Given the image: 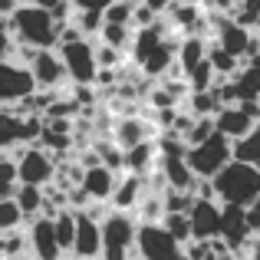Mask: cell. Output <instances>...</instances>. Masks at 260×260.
I'll list each match as a JSON object with an SVG mask.
<instances>
[{
  "label": "cell",
  "instance_id": "cell-30",
  "mask_svg": "<svg viewBox=\"0 0 260 260\" xmlns=\"http://www.w3.org/2000/svg\"><path fill=\"white\" fill-rule=\"evenodd\" d=\"M70 20H73V23H76L79 30L86 33V37H95V33L102 30V23H106V13L95 10V7H76Z\"/></svg>",
  "mask_w": 260,
  "mask_h": 260
},
{
  "label": "cell",
  "instance_id": "cell-8",
  "mask_svg": "<svg viewBox=\"0 0 260 260\" xmlns=\"http://www.w3.org/2000/svg\"><path fill=\"white\" fill-rule=\"evenodd\" d=\"M17 175H20V181L46 184L56 175V158H53V152H46L40 145H20L17 148Z\"/></svg>",
  "mask_w": 260,
  "mask_h": 260
},
{
  "label": "cell",
  "instance_id": "cell-2",
  "mask_svg": "<svg viewBox=\"0 0 260 260\" xmlns=\"http://www.w3.org/2000/svg\"><path fill=\"white\" fill-rule=\"evenodd\" d=\"M214 188L221 204H254L260 198V165L231 158L214 175Z\"/></svg>",
  "mask_w": 260,
  "mask_h": 260
},
{
  "label": "cell",
  "instance_id": "cell-14",
  "mask_svg": "<svg viewBox=\"0 0 260 260\" xmlns=\"http://www.w3.org/2000/svg\"><path fill=\"white\" fill-rule=\"evenodd\" d=\"M73 257H102V221L86 211H76V241Z\"/></svg>",
  "mask_w": 260,
  "mask_h": 260
},
{
  "label": "cell",
  "instance_id": "cell-4",
  "mask_svg": "<svg viewBox=\"0 0 260 260\" xmlns=\"http://www.w3.org/2000/svg\"><path fill=\"white\" fill-rule=\"evenodd\" d=\"M184 158H188V165L194 168L198 178H214L231 158H234V142L224 132H214L204 142H198V145H188V155H184Z\"/></svg>",
  "mask_w": 260,
  "mask_h": 260
},
{
  "label": "cell",
  "instance_id": "cell-33",
  "mask_svg": "<svg viewBox=\"0 0 260 260\" xmlns=\"http://www.w3.org/2000/svg\"><path fill=\"white\" fill-rule=\"evenodd\" d=\"M217 125H214V115H194V122H191V128L184 132V139H188V145H198V142H204L208 135H214Z\"/></svg>",
  "mask_w": 260,
  "mask_h": 260
},
{
  "label": "cell",
  "instance_id": "cell-9",
  "mask_svg": "<svg viewBox=\"0 0 260 260\" xmlns=\"http://www.w3.org/2000/svg\"><path fill=\"white\" fill-rule=\"evenodd\" d=\"M33 89H37V79H33L30 66L17 63L10 56L0 59V106H10V102L23 99Z\"/></svg>",
  "mask_w": 260,
  "mask_h": 260
},
{
  "label": "cell",
  "instance_id": "cell-38",
  "mask_svg": "<svg viewBox=\"0 0 260 260\" xmlns=\"http://www.w3.org/2000/svg\"><path fill=\"white\" fill-rule=\"evenodd\" d=\"M161 13H155L148 4H142V0H135V13H132V26H148V23H155Z\"/></svg>",
  "mask_w": 260,
  "mask_h": 260
},
{
  "label": "cell",
  "instance_id": "cell-7",
  "mask_svg": "<svg viewBox=\"0 0 260 260\" xmlns=\"http://www.w3.org/2000/svg\"><path fill=\"white\" fill-rule=\"evenodd\" d=\"M43 128V115H20L10 106H0V148H20L26 142L40 139Z\"/></svg>",
  "mask_w": 260,
  "mask_h": 260
},
{
  "label": "cell",
  "instance_id": "cell-36",
  "mask_svg": "<svg viewBox=\"0 0 260 260\" xmlns=\"http://www.w3.org/2000/svg\"><path fill=\"white\" fill-rule=\"evenodd\" d=\"M106 20L109 23H132V13H135V0H112L106 7Z\"/></svg>",
  "mask_w": 260,
  "mask_h": 260
},
{
  "label": "cell",
  "instance_id": "cell-5",
  "mask_svg": "<svg viewBox=\"0 0 260 260\" xmlns=\"http://www.w3.org/2000/svg\"><path fill=\"white\" fill-rule=\"evenodd\" d=\"M135 254L145 260H175V257H184V244L161 221H139Z\"/></svg>",
  "mask_w": 260,
  "mask_h": 260
},
{
  "label": "cell",
  "instance_id": "cell-6",
  "mask_svg": "<svg viewBox=\"0 0 260 260\" xmlns=\"http://www.w3.org/2000/svg\"><path fill=\"white\" fill-rule=\"evenodd\" d=\"M56 50H59V56H63V63H66L70 83H76V86H95V76H99V59H95V46L89 43V37L66 40V43H59Z\"/></svg>",
  "mask_w": 260,
  "mask_h": 260
},
{
  "label": "cell",
  "instance_id": "cell-17",
  "mask_svg": "<svg viewBox=\"0 0 260 260\" xmlns=\"http://www.w3.org/2000/svg\"><path fill=\"white\" fill-rule=\"evenodd\" d=\"M158 168L168 178V188H184V191H194V168L188 165L184 155H158Z\"/></svg>",
  "mask_w": 260,
  "mask_h": 260
},
{
  "label": "cell",
  "instance_id": "cell-35",
  "mask_svg": "<svg viewBox=\"0 0 260 260\" xmlns=\"http://www.w3.org/2000/svg\"><path fill=\"white\" fill-rule=\"evenodd\" d=\"M234 20L250 30L260 26V0H237V10H234Z\"/></svg>",
  "mask_w": 260,
  "mask_h": 260
},
{
  "label": "cell",
  "instance_id": "cell-37",
  "mask_svg": "<svg viewBox=\"0 0 260 260\" xmlns=\"http://www.w3.org/2000/svg\"><path fill=\"white\" fill-rule=\"evenodd\" d=\"M95 59H99V66H109V70H112V66L122 59V50L112 46V43H99L95 46Z\"/></svg>",
  "mask_w": 260,
  "mask_h": 260
},
{
  "label": "cell",
  "instance_id": "cell-27",
  "mask_svg": "<svg viewBox=\"0 0 260 260\" xmlns=\"http://www.w3.org/2000/svg\"><path fill=\"white\" fill-rule=\"evenodd\" d=\"M26 224L23 208L17 204V198H0V234H10V231H20Z\"/></svg>",
  "mask_w": 260,
  "mask_h": 260
},
{
  "label": "cell",
  "instance_id": "cell-40",
  "mask_svg": "<svg viewBox=\"0 0 260 260\" xmlns=\"http://www.w3.org/2000/svg\"><path fill=\"white\" fill-rule=\"evenodd\" d=\"M112 0H73V7H95V10H106Z\"/></svg>",
  "mask_w": 260,
  "mask_h": 260
},
{
  "label": "cell",
  "instance_id": "cell-12",
  "mask_svg": "<svg viewBox=\"0 0 260 260\" xmlns=\"http://www.w3.org/2000/svg\"><path fill=\"white\" fill-rule=\"evenodd\" d=\"M250 234H254V228L247 221V204H221V237L231 244L234 254H241Z\"/></svg>",
  "mask_w": 260,
  "mask_h": 260
},
{
  "label": "cell",
  "instance_id": "cell-18",
  "mask_svg": "<svg viewBox=\"0 0 260 260\" xmlns=\"http://www.w3.org/2000/svg\"><path fill=\"white\" fill-rule=\"evenodd\" d=\"M155 165H158V142L145 139V142H139V145L125 148V172L148 175Z\"/></svg>",
  "mask_w": 260,
  "mask_h": 260
},
{
  "label": "cell",
  "instance_id": "cell-21",
  "mask_svg": "<svg viewBox=\"0 0 260 260\" xmlns=\"http://www.w3.org/2000/svg\"><path fill=\"white\" fill-rule=\"evenodd\" d=\"M231 79H234V89H237V102L241 99H260V66L244 63Z\"/></svg>",
  "mask_w": 260,
  "mask_h": 260
},
{
  "label": "cell",
  "instance_id": "cell-24",
  "mask_svg": "<svg viewBox=\"0 0 260 260\" xmlns=\"http://www.w3.org/2000/svg\"><path fill=\"white\" fill-rule=\"evenodd\" d=\"M208 59H211V66H214L217 76H234V73L241 70L244 63H247V59L234 56L231 50H224L221 43H208Z\"/></svg>",
  "mask_w": 260,
  "mask_h": 260
},
{
  "label": "cell",
  "instance_id": "cell-28",
  "mask_svg": "<svg viewBox=\"0 0 260 260\" xmlns=\"http://www.w3.org/2000/svg\"><path fill=\"white\" fill-rule=\"evenodd\" d=\"M135 217H139V221H161V217H165V198H161V191L145 188V194L135 204Z\"/></svg>",
  "mask_w": 260,
  "mask_h": 260
},
{
  "label": "cell",
  "instance_id": "cell-39",
  "mask_svg": "<svg viewBox=\"0 0 260 260\" xmlns=\"http://www.w3.org/2000/svg\"><path fill=\"white\" fill-rule=\"evenodd\" d=\"M178 102H181V99H178L175 92H168L165 86L155 89V92L148 95V106H155V109H172V106H178Z\"/></svg>",
  "mask_w": 260,
  "mask_h": 260
},
{
  "label": "cell",
  "instance_id": "cell-23",
  "mask_svg": "<svg viewBox=\"0 0 260 260\" xmlns=\"http://www.w3.org/2000/svg\"><path fill=\"white\" fill-rule=\"evenodd\" d=\"M53 224H56V241H59V247H63V254H73V241H76V208H59L56 217H53Z\"/></svg>",
  "mask_w": 260,
  "mask_h": 260
},
{
  "label": "cell",
  "instance_id": "cell-34",
  "mask_svg": "<svg viewBox=\"0 0 260 260\" xmlns=\"http://www.w3.org/2000/svg\"><path fill=\"white\" fill-rule=\"evenodd\" d=\"M214 79H217V73H214V66H211V59H208V56H204L201 63H198L194 70L188 73L191 89H211V86H214Z\"/></svg>",
  "mask_w": 260,
  "mask_h": 260
},
{
  "label": "cell",
  "instance_id": "cell-31",
  "mask_svg": "<svg viewBox=\"0 0 260 260\" xmlns=\"http://www.w3.org/2000/svg\"><path fill=\"white\" fill-rule=\"evenodd\" d=\"M161 224H165V228L172 231L181 244H191V241H194V237H191V214H188V211H165Z\"/></svg>",
  "mask_w": 260,
  "mask_h": 260
},
{
  "label": "cell",
  "instance_id": "cell-1",
  "mask_svg": "<svg viewBox=\"0 0 260 260\" xmlns=\"http://www.w3.org/2000/svg\"><path fill=\"white\" fill-rule=\"evenodd\" d=\"M13 33H17V43H30V46H59V30H63L66 20L53 17V10L46 7L20 4L17 10L10 13Z\"/></svg>",
  "mask_w": 260,
  "mask_h": 260
},
{
  "label": "cell",
  "instance_id": "cell-15",
  "mask_svg": "<svg viewBox=\"0 0 260 260\" xmlns=\"http://www.w3.org/2000/svg\"><path fill=\"white\" fill-rule=\"evenodd\" d=\"M115 181H119V172L115 168H109L106 161H99V165H89L83 168V188L89 191V198L92 201H109L115 191Z\"/></svg>",
  "mask_w": 260,
  "mask_h": 260
},
{
  "label": "cell",
  "instance_id": "cell-10",
  "mask_svg": "<svg viewBox=\"0 0 260 260\" xmlns=\"http://www.w3.org/2000/svg\"><path fill=\"white\" fill-rule=\"evenodd\" d=\"M30 73L37 79V89H63L70 83L66 63L59 56V50H53V46H40L37 56L30 59Z\"/></svg>",
  "mask_w": 260,
  "mask_h": 260
},
{
  "label": "cell",
  "instance_id": "cell-41",
  "mask_svg": "<svg viewBox=\"0 0 260 260\" xmlns=\"http://www.w3.org/2000/svg\"><path fill=\"white\" fill-rule=\"evenodd\" d=\"M142 4H148L155 13H168V7H172L175 0H142Z\"/></svg>",
  "mask_w": 260,
  "mask_h": 260
},
{
  "label": "cell",
  "instance_id": "cell-3",
  "mask_svg": "<svg viewBox=\"0 0 260 260\" xmlns=\"http://www.w3.org/2000/svg\"><path fill=\"white\" fill-rule=\"evenodd\" d=\"M135 234H139V217H135V211L112 208L102 217V257H109V260L139 257L135 254Z\"/></svg>",
  "mask_w": 260,
  "mask_h": 260
},
{
  "label": "cell",
  "instance_id": "cell-42",
  "mask_svg": "<svg viewBox=\"0 0 260 260\" xmlns=\"http://www.w3.org/2000/svg\"><path fill=\"white\" fill-rule=\"evenodd\" d=\"M17 7H20V0H0V13H4V17H10Z\"/></svg>",
  "mask_w": 260,
  "mask_h": 260
},
{
  "label": "cell",
  "instance_id": "cell-25",
  "mask_svg": "<svg viewBox=\"0 0 260 260\" xmlns=\"http://www.w3.org/2000/svg\"><path fill=\"white\" fill-rule=\"evenodd\" d=\"M184 102H188L184 109H188V112H194V115H217V109L224 106L221 95H217L214 89H191Z\"/></svg>",
  "mask_w": 260,
  "mask_h": 260
},
{
  "label": "cell",
  "instance_id": "cell-20",
  "mask_svg": "<svg viewBox=\"0 0 260 260\" xmlns=\"http://www.w3.org/2000/svg\"><path fill=\"white\" fill-rule=\"evenodd\" d=\"M152 122H145V119H135V115H125V119L115 125V142H119L122 148H132V145H139V142H145V139H152Z\"/></svg>",
  "mask_w": 260,
  "mask_h": 260
},
{
  "label": "cell",
  "instance_id": "cell-11",
  "mask_svg": "<svg viewBox=\"0 0 260 260\" xmlns=\"http://www.w3.org/2000/svg\"><path fill=\"white\" fill-rule=\"evenodd\" d=\"M26 241H30V254L40 257V260H56L63 254V247H59V241H56V224H53V217H46V214H37L30 221Z\"/></svg>",
  "mask_w": 260,
  "mask_h": 260
},
{
  "label": "cell",
  "instance_id": "cell-22",
  "mask_svg": "<svg viewBox=\"0 0 260 260\" xmlns=\"http://www.w3.org/2000/svg\"><path fill=\"white\" fill-rule=\"evenodd\" d=\"M13 198H17V204L23 208V214H26V221L30 217H37L40 211H43V184H30V181H20L17 184V191H13Z\"/></svg>",
  "mask_w": 260,
  "mask_h": 260
},
{
  "label": "cell",
  "instance_id": "cell-13",
  "mask_svg": "<svg viewBox=\"0 0 260 260\" xmlns=\"http://www.w3.org/2000/svg\"><path fill=\"white\" fill-rule=\"evenodd\" d=\"M221 234V201L211 198H194L191 208V237L194 241H208V237Z\"/></svg>",
  "mask_w": 260,
  "mask_h": 260
},
{
  "label": "cell",
  "instance_id": "cell-29",
  "mask_svg": "<svg viewBox=\"0 0 260 260\" xmlns=\"http://www.w3.org/2000/svg\"><path fill=\"white\" fill-rule=\"evenodd\" d=\"M99 37H102V43H112V46H119V50H128L132 46V37H135V26L132 23H102V30H99Z\"/></svg>",
  "mask_w": 260,
  "mask_h": 260
},
{
  "label": "cell",
  "instance_id": "cell-26",
  "mask_svg": "<svg viewBox=\"0 0 260 260\" xmlns=\"http://www.w3.org/2000/svg\"><path fill=\"white\" fill-rule=\"evenodd\" d=\"M234 158L237 161H250V165H260V122L250 128L247 135L234 139Z\"/></svg>",
  "mask_w": 260,
  "mask_h": 260
},
{
  "label": "cell",
  "instance_id": "cell-19",
  "mask_svg": "<svg viewBox=\"0 0 260 260\" xmlns=\"http://www.w3.org/2000/svg\"><path fill=\"white\" fill-rule=\"evenodd\" d=\"M204 56H208V40L201 33H184L181 43H178V66L184 73H191Z\"/></svg>",
  "mask_w": 260,
  "mask_h": 260
},
{
  "label": "cell",
  "instance_id": "cell-32",
  "mask_svg": "<svg viewBox=\"0 0 260 260\" xmlns=\"http://www.w3.org/2000/svg\"><path fill=\"white\" fill-rule=\"evenodd\" d=\"M20 184V175H17V158L4 155L0 158V198H10Z\"/></svg>",
  "mask_w": 260,
  "mask_h": 260
},
{
  "label": "cell",
  "instance_id": "cell-16",
  "mask_svg": "<svg viewBox=\"0 0 260 260\" xmlns=\"http://www.w3.org/2000/svg\"><path fill=\"white\" fill-rule=\"evenodd\" d=\"M142 194H145V175L125 172L115 181V191H112V198H109V204L119 208V211H135V204H139Z\"/></svg>",
  "mask_w": 260,
  "mask_h": 260
}]
</instances>
